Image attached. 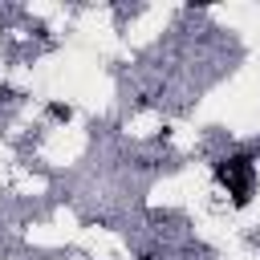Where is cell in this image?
<instances>
[{"label": "cell", "mask_w": 260, "mask_h": 260, "mask_svg": "<svg viewBox=\"0 0 260 260\" xmlns=\"http://www.w3.org/2000/svg\"><path fill=\"white\" fill-rule=\"evenodd\" d=\"M219 183L228 187V195L236 203H248L252 199V187H256V167L244 154H232V158L219 162Z\"/></svg>", "instance_id": "cell-1"}]
</instances>
